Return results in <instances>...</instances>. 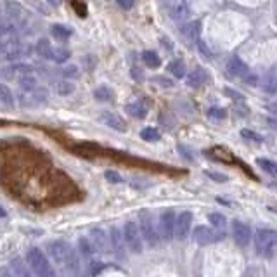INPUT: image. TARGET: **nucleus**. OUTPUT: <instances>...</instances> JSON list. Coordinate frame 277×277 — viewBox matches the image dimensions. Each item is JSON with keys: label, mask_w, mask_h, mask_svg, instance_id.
<instances>
[{"label": "nucleus", "mask_w": 277, "mask_h": 277, "mask_svg": "<svg viewBox=\"0 0 277 277\" xmlns=\"http://www.w3.org/2000/svg\"><path fill=\"white\" fill-rule=\"evenodd\" d=\"M26 258L31 272L37 277H56V270L50 265V260L47 258V255L40 248H30Z\"/></svg>", "instance_id": "obj_1"}, {"label": "nucleus", "mask_w": 277, "mask_h": 277, "mask_svg": "<svg viewBox=\"0 0 277 277\" xmlns=\"http://www.w3.org/2000/svg\"><path fill=\"white\" fill-rule=\"evenodd\" d=\"M31 47L24 45L18 40V37L14 38H0V57H4L5 61H18L21 57L30 56Z\"/></svg>", "instance_id": "obj_2"}, {"label": "nucleus", "mask_w": 277, "mask_h": 277, "mask_svg": "<svg viewBox=\"0 0 277 277\" xmlns=\"http://www.w3.org/2000/svg\"><path fill=\"white\" fill-rule=\"evenodd\" d=\"M277 244V232L270 231V229H260L256 234H255V250L260 256H272L274 250H276Z\"/></svg>", "instance_id": "obj_3"}, {"label": "nucleus", "mask_w": 277, "mask_h": 277, "mask_svg": "<svg viewBox=\"0 0 277 277\" xmlns=\"http://www.w3.org/2000/svg\"><path fill=\"white\" fill-rule=\"evenodd\" d=\"M139 229L142 232V237L151 248L158 246L160 243V232L156 231L154 224H152V216L148 210H142L141 215H139Z\"/></svg>", "instance_id": "obj_4"}, {"label": "nucleus", "mask_w": 277, "mask_h": 277, "mask_svg": "<svg viewBox=\"0 0 277 277\" xmlns=\"http://www.w3.org/2000/svg\"><path fill=\"white\" fill-rule=\"evenodd\" d=\"M4 9H5L7 18L11 19L12 23H14L19 30L28 28V24H30V21H31V16L28 14V11L23 7V5L18 4V2H12V0H7L5 5H4Z\"/></svg>", "instance_id": "obj_5"}, {"label": "nucleus", "mask_w": 277, "mask_h": 277, "mask_svg": "<svg viewBox=\"0 0 277 277\" xmlns=\"http://www.w3.org/2000/svg\"><path fill=\"white\" fill-rule=\"evenodd\" d=\"M123 237H125V243H127V248H128L132 253L139 255L142 253V232L139 229V225L135 222L128 220L125 222L123 225Z\"/></svg>", "instance_id": "obj_6"}, {"label": "nucleus", "mask_w": 277, "mask_h": 277, "mask_svg": "<svg viewBox=\"0 0 277 277\" xmlns=\"http://www.w3.org/2000/svg\"><path fill=\"white\" fill-rule=\"evenodd\" d=\"M71 251L73 248L68 243H64V241H50V243H47V255H49V258H52L57 265L61 267L66 265Z\"/></svg>", "instance_id": "obj_7"}, {"label": "nucleus", "mask_w": 277, "mask_h": 277, "mask_svg": "<svg viewBox=\"0 0 277 277\" xmlns=\"http://www.w3.org/2000/svg\"><path fill=\"white\" fill-rule=\"evenodd\" d=\"M49 97L45 88L42 87H37L35 90H21L19 94V101H21V106L24 107H35V106H40L43 104Z\"/></svg>", "instance_id": "obj_8"}, {"label": "nucleus", "mask_w": 277, "mask_h": 277, "mask_svg": "<svg viewBox=\"0 0 277 277\" xmlns=\"http://www.w3.org/2000/svg\"><path fill=\"white\" fill-rule=\"evenodd\" d=\"M192 237L199 246H208V244L220 241L224 237V234H222V231H213V229L206 227V225H199V227L194 229Z\"/></svg>", "instance_id": "obj_9"}, {"label": "nucleus", "mask_w": 277, "mask_h": 277, "mask_svg": "<svg viewBox=\"0 0 277 277\" xmlns=\"http://www.w3.org/2000/svg\"><path fill=\"white\" fill-rule=\"evenodd\" d=\"M175 220H177V216L171 210H167V212L161 213L160 216V237L163 241H171L175 237Z\"/></svg>", "instance_id": "obj_10"}, {"label": "nucleus", "mask_w": 277, "mask_h": 277, "mask_svg": "<svg viewBox=\"0 0 277 277\" xmlns=\"http://www.w3.org/2000/svg\"><path fill=\"white\" fill-rule=\"evenodd\" d=\"M88 239L92 241V244H94V248H95L97 253H101V255L113 253V251H111L109 235H107L103 229H92L90 234H88Z\"/></svg>", "instance_id": "obj_11"}, {"label": "nucleus", "mask_w": 277, "mask_h": 277, "mask_svg": "<svg viewBox=\"0 0 277 277\" xmlns=\"http://www.w3.org/2000/svg\"><path fill=\"white\" fill-rule=\"evenodd\" d=\"M109 241H111V251L114 253L118 260H125V255H127V243H125V237H123V232L116 227H111L109 231Z\"/></svg>", "instance_id": "obj_12"}, {"label": "nucleus", "mask_w": 277, "mask_h": 277, "mask_svg": "<svg viewBox=\"0 0 277 277\" xmlns=\"http://www.w3.org/2000/svg\"><path fill=\"white\" fill-rule=\"evenodd\" d=\"M191 224H192V213L191 212H182L177 220H175V239L184 241L187 239V235L191 232Z\"/></svg>", "instance_id": "obj_13"}, {"label": "nucleus", "mask_w": 277, "mask_h": 277, "mask_svg": "<svg viewBox=\"0 0 277 277\" xmlns=\"http://www.w3.org/2000/svg\"><path fill=\"white\" fill-rule=\"evenodd\" d=\"M232 235H234V241L241 248H246L251 243V229L239 220L232 222Z\"/></svg>", "instance_id": "obj_14"}, {"label": "nucleus", "mask_w": 277, "mask_h": 277, "mask_svg": "<svg viewBox=\"0 0 277 277\" xmlns=\"http://www.w3.org/2000/svg\"><path fill=\"white\" fill-rule=\"evenodd\" d=\"M99 120H101L104 125L109 127V128L116 130V132H127V122L120 114L111 113V111H104V113H101Z\"/></svg>", "instance_id": "obj_15"}, {"label": "nucleus", "mask_w": 277, "mask_h": 277, "mask_svg": "<svg viewBox=\"0 0 277 277\" xmlns=\"http://www.w3.org/2000/svg\"><path fill=\"white\" fill-rule=\"evenodd\" d=\"M167 14L173 21H182L189 16V9L184 0H170V4L167 5Z\"/></svg>", "instance_id": "obj_16"}, {"label": "nucleus", "mask_w": 277, "mask_h": 277, "mask_svg": "<svg viewBox=\"0 0 277 277\" xmlns=\"http://www.w3.org/2000/svg\"><path fill=\"white\" fill-rule=\"evenodd\" d=\"M227 73L232 78H241L244 80L248 75H250V68L246 66V63H243L239 57H232L227 63Z\"/></svg>", "instance_id": "obj_17"}, {"label": "nucleus", "mask_w": 277, "mask_h": 277, "mask_svg": "<svg viewBox=\"0 0 277 277\" xmlns=\"http://www.w3.org/2000/svg\"><path fill=\"white\" fill-rule=\"evenodd\" d=\"M33 73H35L33 66L23 64V63H16V64H12L4 69V75L7 76V78H16V80H19V78L24 75H33Z\"/></svg>", "instance_id": "obj_18"}, {"label": "nucleus", "mask_w": 277, "mask_h": 277, "mask_svg": "<svg viewBox=\"0 0 277 277\" xmlns=\"http://www.w3.org/2000/svg\"><path fill=\"white\" fill-rule=\"evenodd\" d=\"M262 90L265 94H276L277 92V68H272L267 71V75L262 80Z\"/></svg>", "instance_id": "obj_19"}, {"label": "nucleus", "mask_w": 277, "mask_h": 277, "mask_svg": "<svg viewBox=\"0 0 277 277\" xmlns=\"http://www.w3.org/2000/svg\"><path fill=\"white\" fill-rule=\"evenodd\" d=\"M19 28L12 23L11 19L0 18V38H14L18 37Z\"/></svg>", "instance_id": "obj_20"}, {"label": "nucleus", "mask_w": 277, "mask_h": 277, "mask_svg": "<svg viewBox=\"0 0 277 277\" xmlns=\"http://www.w3.org/2000/svg\"><path fill=\"white\" fill-rule=\"evenodd\" d=\"M78 250H80L82 256H84L85 260H88V262H92V260H94V255L97 253L88 237H80V239H78Z\"/></svg>", "instance_id": "obj_21"}, {"label": "nucleus", "mask_w": 277, "mask_h": 277, "mask_svg": "<svg viewBox=\"0 0 277 277\" xmlns=\"http://www.w3.org/2000/svg\"><path fill=\"white\" fill-rule=\"evenodd\" d=\"M11 269H12V272L16 274V277H33L31 269H28V265L21 258H12Z\"/></svg>", "instance_id": "obj_22"}, {"label": "nucleus", "mask_w": 277, "mask_h": 277, "mask_svg": "<svg viewBox=\"0 0 277 277\" xmlns=\"http://www.w3.org/2000/svg\"><path fill=\"white\" fill-rule=\"evenodd\" d=\"M205 82H206V73H205V69H201V68H196L192 73L187 75V85L192 88L201 87Z\"/></svg>", "instance_id": "obj_23"}, {"label": "nucleus", "mask_w": 277, "mask_h": 277, "mask_svg": "<svg viewBox=\"0 0 277 277\" xmlns=\"http://www.w3.org/2000/svg\"><path fill=\"white\" fill-rule=\"evenodd\" d=\"M125 113L130 114L132 118H137V120H142L148 114V107L142 103H130L125 106Z\"/></svg>", "instance_id": "obj_24"}, {"label": "nucleus", "mask_w": 277, "mask_h": 277, "mask_svg": "<svg viewBox=\"0 0 277 277\" xmlns=\"http://www.w3.org/2000/svg\"><path fill=\"white\" fill-rule=\"evenodd\" d=\"M199 28H201V23L199 21H191V23H187L186 26L182 28V37H186L187 40H197L199 38Z\"/></svg>", "instance_id": "obj_25"}, {"label": "nucleus", "mask_w": 277, "mask_h": 277, "mask_svg": "<svg viewBox=\"0 0 277 277\" xmlns=\"http://www.w3.org/2000/svg\"><path fill=\"white\" fill-rule=\"evenodd\" d=\"M35 52L38 54V56L42 57V59H47V61H50V52H52V45L49 43V40L47 38H40L37 42V45H35Z\"/></svg>", "instance_id": "obj_26"}, {"label": "nucleus", "mask_w": 277, "mask_h": 277, "mask_svg": "<svg viewBox=\"0 0 277 277\" xmlns=\"http://www.w3.org/2000/svg\"><path fill=\"white\" fill-rule=\"evenodd\" d=\"M69 57H71V52H69L68 49H64V47H56V49H54V47H52V52H50V61L63 64V63L68 61Z\"/></svg>", "instance_id": "obj_27"}, {"label": "nucleus", "mask_w": 277, "mask_h": 277, "mask_svg": "<svg viewBox=\"0 0 277 277\" xmlns=\"http://www.w3.org/2000/svg\"><path fill=\"white\" fill-rule=\"evenodd\" d=\"M0 104H4L5 107L14 106V94L5 84H0Z\"/></svg>", "instance_id": "obj_28"}, {"label": "nucleus", "mask_w": 277, "mask_h": 277, "mask_svg": "<svg viewBox=\"0 0 277 277\" xmlns=\"http://www.w3.org/2000/svg\"><path fill=\"white\" fill-rule=\"evenodd\" d=\"M50 33H52V37L57 38V40H68L73 35V31L69 30L68 26H64V24H52V26H50Z\"/></svg>", "instance_id": "obj_29"}, {"label": "nucleus", "mask_w": 277, "mask_h": 277, "mask_svg": "<svg viewBox=\"0 0 277 277\" xmlns=\"http://www.w3.org/2000/svg\"><path fill=\"white\" fill-rule=\"evenodd\" d=\"M94 97L97 101H101V103H109L111 99L114 97V92L109 87H106V85H101V87H97L94 90Z\"/></svg>", "instance_id": "obj_30"}, {"label": "nucleus", "mask_w": 277, "mask_h": 277, "mask_svg": "<svg viewBox=\"0 0 277 277\" xmlns=\"http://www.w3.org/2000/svg\"><path fill=\"white\" fill-rule=\"evenodd\" d=\"M19 87H21V90H35V88L38 87V80L35 75H24L21 76L18 80Z\"/></svg>", "instance_id": "obj_31"}, {"label": "nucleus", "mask_w": 277, "mask_h": 277, "mask_svg": "<svg viewBox=\"0 0 277 277\" xmlns=\"http://www.w3.org/2000/svg\"><path fill=\"white\" fill-rule=\"evenodd\" d=\"M168 71L175 76V78H184L186 75V64H184L182 59H175L168 64Z\"/></svg>", "instance_id": "obj_32"}, {"label": "nucleus", "mask_w": 277, "mask_h": 277, "mask_svg": "<svg viewBox=\"0 0 277 277\" xmlns=\"http://www.w3.org/2000/svg\"><path fill=\"white\" fill-rule=\"evenodd\" d=\"M54 92H56L57 95H69L75 92V85L69 80H61L54 85Z\"/></svg>", "instance_id": "obj_33"}, {"label": "nucleus", "mask_w": 277, "mask_h": 277, "mask_svg": "<svg viewBox=\"0 0 277 277\" xmlns=\"http://www.w3.org/2000/svg\"><path fill=\"white\" fill-rule=\"evenodd\" d=\"M142 61H144L146 66H149V68H158V66L161 64L160 56H158L154 50H146V52L142 54Z\"/></svg>", "instance_id": "obj_34"}, {"label": "nucleus", "mask_w": 277, "mask_h": 277, "mask_svg": "<svg viewBox=\"0 0 277 277\" xmlns=\"http://www.w3.org/2000/svg\"><path fill=\"white\" fill-rule=\"evenodd\" d=\"M256 163H258V167L262 168L263 171H267V173L272 175V177H277V163L276 161L265 160V158H258Z\"/></svg>", "instance_id": "obj_35"}, {"label": "nucleus", "mask_w": 277, "mask_h": 277, "mask_svg": "<svg viewBox=\"0 0 277 277\" xmlns=\"http://www.w3.org/2000/svg\"><path fill=\"white\" fill-rule=\"evenodd\" d=\"M208 220L216 231H224L225 225H227V220H225V216L220 215V213H210L208 215Z\"/></svg>", "instance_id": "obj_36"}, {"label": "nucleus", "mask_w": 277, "mask_h": 277, "mask_svg": "<svg viewBox=\"0 0 277 277\" xmlns=\"http://www.w3.org/2000/svg\"><path fill=\"white\" fill-rule=\"evenodd\" d=\"M141 137L148 142H156V141H160L161 139V133L158 132L154 127H146V128L141 132Z\"/></svg>", "instance_id": "obj_37"}, {"label": "nucleus", "mask_w": 277, "mask_h": 277, "mask_svg": "<svg viewBox=\"0 0 277 277\" xmlns=\"http://www.w3.org/2000/svg\"><path fill=\"white\" fill-rule=\"evenodd\" d=\"M61 75L64 76V78H78V76H80V69H78V66L69 64L66 66V68H63Z\"/></svg>", "instance_id": "obj_38"}, {"label": "nucleus", "mask_w": 277, "mask_h": 277, "mask_svg": "<svg viewBox=\"0 0 277 277\" xmlns=\"http://www.w3.org/2000/svg\"><path fill=\"white\" fill-rule=\"evenodd\" d=\"M208 116L212 118V120H225V118H227V111L222 109V107H210Z\"/></svg>", "instance_id": "obj_39"}, {"label": "nucleus", "mask_w": 277, "mask_h": 277, "mask_svg": "<svg viewBox=\"0 0 277 277\" xmlns=\"http://www.w3.org/2000/svg\"><path fill=\"white\" fill-rule=\"evenodd\" d=\"M241 135H243L244 139H248V141H255V142H262L263 141L262 135H258L256 132H253V130H248V128L241 130Z\"/></svg>", "instance_id": "obj_40"}, {"label": "nucleus", "mask_w": 277, "mask_h": 277, "mask_svg": "<svg viewBox=\"0 0 277 277\" xmlns=\"http://www.w3.org/2000/svg\"><path fill=\"white\" fill-rule=\"evenodd\" d=\"M152 82H154V84H160L161 87H165V88L173 87V82H171L170 78H165V76H154V78H152Z\"/></svg>", "instance_id": "obj_41"}, {"label": "nucleus", "mask_w": 277, "mask_h": 277, "mask_svg": "<svg viewBox=\"0 0 277 277\" xmlns=\"http://www.w3.org/2000/svg\"><path fill=\"white\" fill-rule=\"evenodd\" d=\"M224 94L229 95V97H232L234 101H237V103H243V101H244V95L239 94V92L232 90V88H224Z\"/></svg>", "instance_id": "obj_42"}, {"label": "nucleus", "mask_w": 277, "mask_h": 277, "mask_svg": "<svg viewBox=\"0 0 277 277\" xmlns=\"http://www.w3.org/2000/svg\"><path fill=\"white\" fill-rule=\"evenodd\" d=\"M106 180H107V182H113V184H120L123 179L120 177V173H116V171L107 170L106 171Z\"/></svg>", "instance_id": "obj_43"}, {"label": "nucleus", "mask_w": 277, "mask_h": 277, "mask_svg": "<svg viewBox=\"0 0 277 277\" xmlns=\"http://www.w3.org/2000/svg\"><path fill=\"white\" fill-rule=\"evenodd\" d=\"M116 4L125 11H128V9L133 7V0H116Z\"/></svg>", "instance_id": "obj_44"}, {"label": "nucleus", "mask_w": 277, "mask_h": 277, "mask_svg": "<svg viewBox=\"0 0 277 277\" xmlns=\"http://www.w3.org/2000/svg\"><path fill=\"white\" fill-rule=\"evenodd\" d=\"M206 175H208L210 179L218 180V182H224V180H227V177H224V175H220V173H216V171H206Z\"/></svg>", "instance_id": "obj_45"}, {"label": "nucleus", "mask_w": 277, "mask_h": 277, "mask_svg": "<svg viewBox=\"0 0 277 277\" xmlns=\"http://www.w3.org/2000/svg\"><path fill=\"white\" fill-rule=\"evenodd\" d=\"M0 277H16V274L12 272L11 267H2L0 269Z\"/></svg>", "instance_id": "obj_46"}, {"label": "nucleus", "mask_w": 277, "mask_h": 277, "mask_svg": "<svg viewBox=\"0 0 277 277\" xmlns=\"http://www.w3.org/2000/svg\"><path fill=\"white\" fill-rule=\"evenodd\" d=\"M197 47H199V50H201L205 56H208V57H212V50H208V47H206V43L205 42H201V40H197Z\"/></svg>", "instance_id": "obj_47"}, {"label": "nucleus", "mask_w": 277, "mask_h": 277, "mask_svg": "<svg viewBox=\"0 0 277 277\" xmlns=\"http://www.w3.org/2000/svg\"><path fill=\"white\" fill-rule=\"evenodd\" d=\"M244 82H246V84H250V85H256V84H258V78H256V76H251V73H250V75L244 78Z\"/></svg>", "instance_id": "obj_48"}, {"label": "nucleus", "mask_w": 277, "mask_h": 277, "mask_svg": "<svg viewBox=\"0 0 277 277\" xmlns=\"http://www.w3.org/2000/svg\"><path fill=\"white\" fill-rule=\"evenodd\" d=\"M132 76L135 78V80H144V75H141V71H139L137 68L132 69Z\"/></svg>", "instance_id": "obj_49"}, {"label": "nucleus", "mask_w": 277, "mask_h": 277, "mask_svg": "<svg viewBox=\"0 0 277 277\" xmlns=\"http://www.w3.org/2000/svg\"><path fill=\"white\" fill-rule=\"evenodd\" d=\"M47 2H49L50 5H59L63 2V0H47Z\"/></svg>", "instance_id": "obj_50"}, {"label": "nucleus", "mask_w": 277, "mask_h": 277, "mask_svg": "<svg viewBox=\"0 0 277 277\" xmlns=\"http://www.w3.org/2000/svg\"><path fill=\"white\" fill-rule=\"evenodd\" d=\"M2 216H5V210L4 208H0V218H2Z\"/></svg>", "instance_id": "obj_51"}]
</instances>
